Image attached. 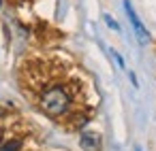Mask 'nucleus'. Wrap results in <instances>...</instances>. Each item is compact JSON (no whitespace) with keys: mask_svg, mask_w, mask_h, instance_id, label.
I'll return each mask as SVG.
<instances>
[{"mask_svg":"<svg viewBox=\"0 0 156 151\" xmlns=\"http://www.w3.org/2000/svg\"><path fill=\"white\" fill-rule=\"evenodd\" d=\"M41 109L47 115H51V117H58V115L66 113V109H69V96H66V92L62 87L47 89L43 94V98H41Z\"/></svg>","mask_w":156,"mask_h":151,"instance_id":"nucleus-1","label":"nucleus"},{"mask_svg":"<svg viewBox=\"0 0 156 151\" xmlns=\"http://www.w3.org/2000/svg\"><path fill=\"white\" fill-rule=\"evenodd\" d=\"M124 7H126V13H128V19L133 22V28H135V32H137V36H139V41L141 43H145L147 41V34H145V28L141 26V22L137 19V15H135V11H133V7H130V2L126 0L124 2Z\"/></svg>","mask_w":156,"mask_h":151,"instance_id":"nucleus-2","label":"nucleus"},{"mask_svg":"<svg viewBox=\"0 0 156 151\" xmlns=\"http://www.w3.org/2000/svg\"><path fill=\"white\" fill-rule=\"evenodd\" d=\"M81 145H83L88 151H96V149H98V140H94L90 132H86V134L81 136Z\"/></svg>","mask_w":156,"mask_h":151,"instance_id":"nucleus-3","label":"nucleus"},{"mask_svg":"<svg viewBox=\"0 0 156 151\" xmlns=\"http://www.w3.org/2000/svg\"><path fill=\"white\" fill-rule=\"evenodd\" d=\"M20 149V140H11V143H7V145H2V149L0 151H17Z\"/></svg>","mask_w":156,"mask_h":151,"instance_id":"nucleus-4","label":"nucleus"},{"mask_svg":"<svg viewBox=\"0 0 156 151\" xmlns=\"http://www.w3.org/2000/svg\"><path fill=\"white\" fill-rule=\"evenodd\" d=\"M105 22H107V24H109V26H111L113 30H120V26H118V24H115V22H113V19H111L109 15H105Z\"/></svg>","mask_w":156,"mask_h":151,"instance_id":"nucleus-5","label":"nucleus"},{"mask_svg":"<svg viewBox=\"0 0 156 151\" xmlns=\"http://www.w3.org/2000/svg\"><path fill=\"white\" fill-rule=\"evenodd\" d=\"M0 115H2V111H0Z\"/></svg>","mask_w":156,"mask_h":151,"instance_id":"nucleus-6","label":"nucleus"},{"mask_svg":"<svg viewBox=\"0 0 156 151\" xmlns=\"http://www.w3.org/2000/svg\"><path fill=\"white\" fill-rule=\"evenodd\" d=\"M0 2H2V0H0Z\"/></svg>","mask_w":156,"mask_h":151,"instance_id":"nucleus-7","label":"nucleus"}]
</instances>
